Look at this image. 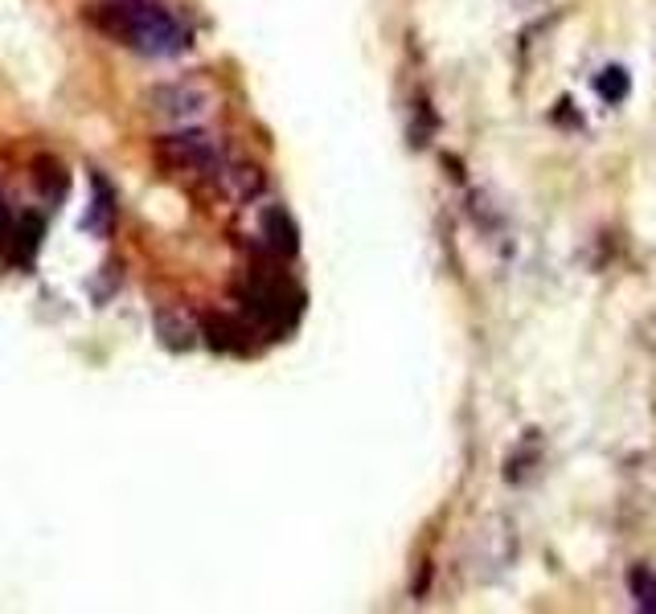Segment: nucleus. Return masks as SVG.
Listing matches in <instances>:
<instances>
[{"label":"nucleus","instance_id":"1","mask_svg":"<svg viewBox=\"0 0 656 614\" xmlns=\"http://www.w3.org/2000/svg\"><path fill=\"white\" fill-rule=\"evenodd\" d=\"M99 25L144 58H177L193 46L185 16L169 0H103Z\"/></svg>","mask_w":656,"mask_h":614},{"label":"nucleus","instance_id":"2","mask_svg":"<svg viewBox=\"0 0 656 614\" xmlns=\"http://www.w3.org/2000/svg\"><path fill=\"white\" fill-rule=\"evenodd\" d=\"M160 164L189 181L202 193H230V197H250L255 193V172L238 169L235 160L226 156L218 139L202 136V132H181V136H165L157 144Z\"/></svg>","mask_w":656,"mask_h":614},{"label":"nucleus","instance_id":"3","mask_svg":"<svg viewBox=\"0 0 656 614\" xmlns=\"http://www.w3.org/2000/svg\"><path fill=\"white\" fill-rule=\"evenodd\" d=\"M157 103L160 115L189 123L210 111V87H202V82H172V87H160L157 91Z\"/></svg>","mask_w":656,"mask_h":614},{"label":"nucleus","instance_id":"4","mask_svg":"<svg viewBox=\"0 0 656 614\" xmlns=\"http://www.w3.org/2000/svg\"><path fill=\"white\" fill-rule=\"evenodd\" d=\"M627 91H632V78H627V70L624 66H608V70H599L595 75V94L603 99V103H624L627 99Z\"/></svg>","mask_w":656,"mask_h":614},{"label":"nucleus","instance_id":"5","mask_svg":"<svg viewBox=\"0 0 656 614\" xmlns=\"http://www.w3.org/2000/svg\"><path fill=\"white\" fill-rule=\"evenodd\" d=\"M627 585H632V599H636L641 611H656V569L636 566L632 578H627Z\"/></svg>","mask_w":656,"mask_h":614}]
</instances>
